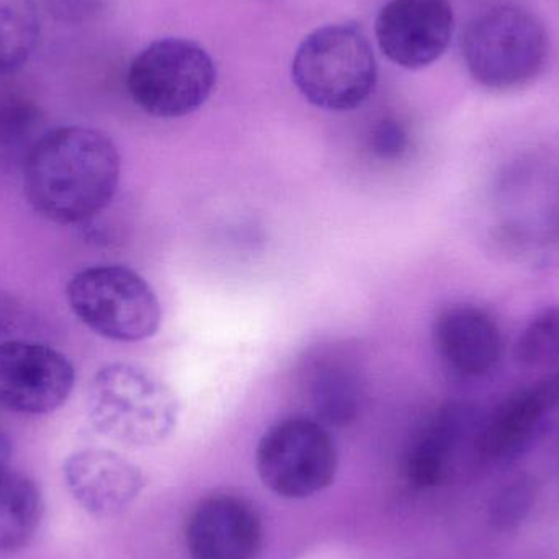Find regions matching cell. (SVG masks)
<instances>
[{
    "label": "cell",
    "instance_id": "cell-2",
    "mask_svg": "<svg viewBox=\"0 0 559 559\" xmlns=\"http://www.w3.org/2000/svg\"><path fill=\"white\" fill-rule=\"evenodd\" d=\"M92 426L130 447L164 442L179 420V401L163 380L140 365H105L88 386Z\"/></svg>",
    "mask_w": 559,
    "mask_h": 559
},
{
    "label": "cell",
    "instance_id": "cell-8",
    "mask_svg": "<svg viewBox=\"0 0 559 559\" xmlns=\"http://www.w3.org/2000/svg\"><path fill=\"white\" fill-rule=\"evenodd\" d=\"M74 365L51 345L0 342V407L25 416L55 413L71 396Z\"/></svg>",
    "mask_w": 559,
    "mask_h": 559
},
{
    "label": "cell",
    "instance_id": "cell-16",
    "mask_svg": "<svg viewBox=\"0 0 559 559\" xmlns=\"http://www.w3.org/2000/svg\"><path fill=\"white\" fill-rule=\"evenodd\" d=\"M38 486L23 473L9 468L0 473V554H15L28 547L43 519Z\"/></svg>",
    "mask_w": 559,
    "mask_h": 559
},
{
    "label": "cell",
    "instance_id": "cell-12",
    "mask_svg": "<svg viewBox=\"0 0 559 559\" xmlns=\"http://www.w3.org/2000/svg\"><path fill=\"white\" fill-rule=\"evenodd\" d=\"M62 473L72 498L94 518L121 514L144 488L141 469L110 450H79L68 456Z\"/></svg>",
    "mask_w": 559,
    "mask_h": 559
},
{
    "label": "cell",
    "instance_id": "cell-6",
    "mask_svg": "<svg viewBox=\"0 0 559 559\" xmlns=\"http://www.w3.org/2000/svg\"><path fill=\"white\" fill-rule=\"evenodd\" d=\"M127 85L134 104L151 117H187L212 95L216 66L197 43L157 39L133 59Z\"/></svg>",
    "mask_w": 559,
    "mask_h": 559
},
{
    "label": "cell",
    "instance_id": "cell-11",
    "mask_svg": "<svg viewBox=\"0 0 559 559\" xmlns=\"http://www.w3.org/2000/svg\"><path fill=\"white\" fill-rule=\"evenodd\" d=\"M559 406V371L524 388L483 419L475 440L479 462L499 463L524 452Z\"/></svg>",
    "mask_w": 559,
    "mask_h": 559
},
{
    "label": "cell",
    "instance_id": "cell-24",
    "mask_svg": "<svg viewBox=\"0 0 559 559\" xmlns=\"http://www.w3.org/2000/svg\"><path fill=\"white\" fill-rule=\"evenodd\" d=\"M10 459H12V443H10L9 433L0 424V473L10 468Z\"/></svg>",
    "mask_w": 559,
    "mask_h": 559
},
{
    "label": "cell",
    "instance_id": "cell-14",
    "mask_svg": "<svg viewBox=\"0 0 559 559\" xmlns=\"http://www.w3.org/2000/svg\"><path fill=\"white\" fill-rule=\"evenodd\" d=\"M483 419L472 404L449 403L433 414L407 455V478L417 488L442 485L463 447L475 440Z\"/></svg>",
    "mask_w": 559,
    "mask_h": 559
},
{
    "label": "cell",
    "instance_id": "cell-15",
    "mask_svg": "<svg viewBox=\"0 0 559 559\" xmlns=\"http://www.w3.org/2000/svg\"><path fill=\"white\" fill-rule=\"evenodd\" d=\"M316 420L325 427H344L357 419L364 386L357 368L338 358H325L312 367L308 384Z\"/></svg>",
    "mask_w": 559,
    "mask_h": 559
},
{
    "label": "cell",
    "instance_id": "cell-20",
    "mask_svg": "<svg viewBox=\"0 0 559 559\" xmlns=\"http://www.w3.org/2000/svg\"><path fill=\"white\" fill-rule=\"evenodd\" d=\"M537 488L531 478L514 479L499 489L489 506V522L498 532H512L524 524L534 509Z\"/></svg>",
    "mask_w": 559,
    "mask_h": 559
},
{
    "label": "cell",
    "instance_id": "cell-17",
    "mask_svg": "<svg viewBox=\"0 0 559 559\" xmlns=\"http://www.w3.org/2000/svg\"><path fill=\"white\" fill-rule=\"evenodd\" d=\"M41 36L35 0H0V75L28 62Z\"/></svg>",
    "mask_w": 559,
    "mask_h": 559
},
{
    "label": "cell",
    "instance_id": "cell-22",
    "mask_svg": "<svg viewBox=\"0 0 559 559\" xmlns=\"http://www.w3.org/2000/svg\"><path fill=\"white\" fill-rule=\"evenodd\" d=\"M46 7L58 22L75 25L97 15L104 0H46Z\"/></svg>",
    "mask_w": 559,
    "mask_h": 559
},
{
    "label": "cell",
    "instance_id": "cell-7",
    "mask_svg": "<svg viewBox=\"0 0 559 559\" xmlns=\"http://www.w3.org/2000/svg\"><path fill=\"white\" fill-rule=\"evenodd\" d=\"M337 449L314 417H288L262 436L255 466L264 485L285 499H306L324 491L337 473Z\"/></svg>",
    "mask_w": 559,
    "mask_h": 559
},
{
    "label": "cell",
    "instance_id": "cell-18",
    "mask_svg": "<svg viewBox=\"0 0 559 559\" xmlns=\"http://www.w3.org/2000/svg\"><path fill=\"white\" fill-rule=\"evenodd\" d=\"M43 134V115L35 104L12 98L0 105V156L23 164Z\"/></svg>",
    "mask_w": 559,
    "mask_h": 559
},
{
    "label": "cell",
    "instance_id": "cell-1",
    "mask_svg": "<svg viewBox=\"0 0 559 559\" xmlns=\"http://www.w3.org/2000/svg\"><path fill=\"white\" fill-rule=\"evenodd\" d=\"M22 169L23 192L36 213L58 225H82L114 200L121 157L108 134L66 124L45 131Z\"/></svg>",
    "mask_w": 559,
    "mask_h": 559
},
{
    "label": "cell",
    "instance_id": "cell-13",
    "mask_svg": "<svg viewBox=\"0 0 559 559\" xmlns=\"http://www.w3.org/2000/svg\"><path fill=\"white\" fill-rule=\"evenodd\" d=\"M440 360L462 378H481L498 365L502 338L498 324L485 309L453 305L442 309L432 325Z\"/></svg>",
    "mask_w": 559,
    "mask_h": 559
},
{
    "label": "cell",
    "instance_id": "cell-3",
    "mask_svg": "<svg viewBox=\"0 0 559 559\" xmlns=\"http://www.w3.org/2000/svg\"><path fill=\"white\" fill-rule=\"evenodd\" d=\"M299 94L328 111H350L370 98L377 87L378 66L364 29L335 23L302 39L292 62Z\"/></svg>",
    "mask_w": 559,
    "mask_h": 559
},
{
    "label": "cell",
    "instance_id": "cell-4",
    "mask_svg": "<svg viewBox=\"0 0 559 559\" xmlns=\"http://www.w3.org/2000/svg\"><path fill=\"white\" fill-rule=\"evenodd\" d=\"M462 56L469 75L481 87L514 91L531 84L544 71L547 29L522 7H491L466 26Z\"/></svg>",
    "mask_w": 559,
    "mask_h": 559
},
{
    "label": "cell",
    "instance_id": "cell-9",
    "mask_svg": "<svg viewBox=\"0 0 559 559\" xmlns=\"http://www.w3.org/2000/svg\"><path fill=\"white\" fill-rule=\"evenodd\" d=\"M455 19L447 0H391L374 23L378 45L404 69H423L440 59L452 41Z\"/></svg>",
    "mask_w": 559,
    "mask_h": 559
},
{
    "label": "cell",
    "instance_id": "cell-19",
    "mask_svg": "<svg viewBox=\"0 0 559 559\" xmlns=\"http://www.w3.org/2000/svg\"><path fill=\"white\" fill-rule=\"evenodd\" d=\"M515 360L524 368H551L559 365V308L538 312L515 342Z\"/></svg>",
    "mask_w": 559,
    "mask_h": 559
},
{
    "label": "cell",
    "instance_id": "cell-21",
    "mask_svg": "<svg viewBox=\"0 0 559 559\" xmlns=\"http://www.w3.org/2000/svg\"><path fill=\"white\" fill-rule=\"evenodd\" d=\"M370 144L381 159L396 160L409 147V134L400 121L384 118L371 131Z\"/></svg>",
    "mask_w": 559,
    "mask_h": 559
},
{
    "label": "cell",
    "instance_id": "cell-5",
    "mask_svg": "<svg viewBox=\"0 0 559 559\" xmlns=\"http://www.w3.org/2000/svg\"><path fill=\"white\" fill-rule=\"evenodd\" d=\"M66 298L75 318L108 341H147L163 322L153 286L123 265H94L78 272L66 286Z\"/></svg>",
    "mask_w": 559,
    "mask_h": 559
},
{
    "label": "cell",
    "instance_id": "cell-10",
    "mask_svg": "<svg viewBox=\"0 0 559 559\" xmlns=\"http://www.w3.org/2000/svg\"><path fill=\"white\" fill-rule=\"evenodd\" d=\"M262 540L259 512L238 496H210L187 521L186 544L192 559H255Z\"/></svg>",
    "mask_w": 559,
    "mask_h": 559
},
{
    "label": "cell",
    "instance_id": "cell-23",
    "mask_svg": "<svg viewBox=\"0 0 559 559\" xmlns=\"http://www.w3.org/2000/svg\"><path fill=\"white\" fill-rule=\"evenodd\" d=\"M16 321V305L12 296L0 292V337L13 328Z\"/></svg>",
    "mask_w": 559,
    "mask_h": 559
}]
</instances>
